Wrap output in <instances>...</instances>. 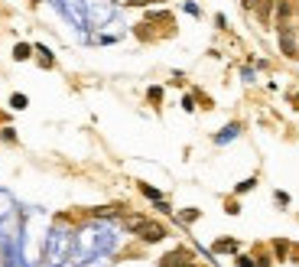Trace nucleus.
I'll use <instances>...</instances> for the list:
<instances>
[{
  "instance_id": "nucleus-1",
  "label": "nucleus",
  "mask_w": 299,
  "mask_h": 267,
  "mask_svg": "<svg viewBox=\"0 0 299 267\" xmlns=\"http://www.w3.org/2000/svg\"><path fill=\"white\" fill-rule=\"evenodd\" d=\"M166 235H169L166 225H163V222H153V219H143V225L137 228V238H140L143 244H159Z\"/></svg>"
},
{
  "instance_id": "nucleus-2",
  "label": "nucleus",
  "mask_w": 299,
  "mask_h": 267,
  "mask_svg": "<svg viewBox=\"0 0 299 267\" xmlns=\"http://www.w3.org/2000/svg\"><path fill=\"white\" fill-rule=\"evenodd\" d=\"M276 33H280V52H283L286 59H299V52H296V40H293V23L276 26Z\"/></svg>"
},
{
  "instance_id": "nucleus-3",
  "label": "nucleus",
  "mask_w": 299,
  "mask_h": 267,
  "mask_svg": "<svg viewBox=\"0 0 299 267\" xmlns=\"http://www.w3.org/2000/svg\"><path fill=\"white\" fill-rule=\"evenodd\" d=\"M147 23H163L166 30L173 33V26H176V16L169 13V10H150V13H147Z\"/></svg>"
},
{
  "instance_id": "nucleus-4",
  "label": "nucleus",
  "mask_w": 299,
  "mask_h": 267,
  "mask_svg": "<svg viewBox=\"0 0 299 267\" xmlns=\"http://www.w3.org/2000/svg\"><path fill=\"white\" fill-rule=\"evenodd\" d=\"M290 248H293V241H286V238H273V241H270L273 261H290Z\"/></svg>"
},
{
  "instance_id": "nucleus-5",
  "label": "nucleus",
  "mask_w": 299,
  "mask_h": 267,
  "mask_svg": "<svg viewBox=\"0 0 299 267\" xmlns=\"http://www.w3.org/2000/svg\"><path fill=\"white\" fill-rule=\"evenodd\" d=\"M215 254H237L241 251V244H237V238H218V241L212 244Z\"/></svg>"
},
{
  "instance_id": "nucleus-6",
  "label": "nucleus",
  "mask_w": 299,
  "mask_h": 267,
  "mask_svg": "<svg viewBox=\"0 0 299 267\" xmlns=\"http://www.w3.org/2000/svg\"><path fill=\"white\" fill-rule=\"evenodd\" d=\"M273 10H276V0H260L254 13H257V20H260L263 26H270V16H273Z\"/></svg>"
},
{
  "instance_id": "nucleus-7",
  "label": "nucleus",
  "mask_w": 299,
  "mask_h": 267,
  "mask_svg": "<svg viewBox=\"0 0 299 267\" xmlns=\"http://www.w3.org/2000/svg\"><path fill=\"white\" fill-rule=\"evenodd\" d=\"M276 26H283V23H290V16H293V3L290 0H276Z\"/></svg>"
},
{
  "instance_id": "nucleus-8",
  "label": "nucleus",
  "mask_w": 299,
  "mask_h": 267,
  "mask_svg": "<svg viewBox=\"0 0 299 267\" xmlns=\"http://www.w3.org/2000/svg\"><path fill=\"white\" fill-rule=\"evenodd\" d=\"M26 59H33V46L30 43H16L13 46V62H26Z\"/></svg>"
},
{
  "instance_id": "nucleus-9",
  "label": "nucleus",
  "mask_w": 299,
  "mask_h": 267,
  "mask_svg": "<svg viewBox=\"0 0 299 267\" xmlns=\"http://www.w3.org/2000/svg\"><path fill=\"white\" fill-rule=\"evenodd\" d=\"M137 189H140V196H147L150 202H159V199H163V192H159L156 186H150V182H137Z\"/></svg>"
},
{
  "instance_id": "nucleus-10",
  "label": "nucleus",
  "mask_w": 299,
  "mask_h": 267,
  "mask_svg": "<svg viewBox=\"0 0 299 267\" xmlns=\"http://www.w3.org/2000/svg\"><path fill=\"white\" fill-rule=\"evenodd\" d=\"M33 52H39V65H42V69H52V65H55V59H52V52H49V46H33Z\"/></svg>"
},
{
  "instance_id": "nucleus-11",
  "label": "nucleus",
  "mask_w": 299,
  "mask_h": 267,
  "mask_svg": "<svg viewBox=\"0 0 299 267\" xmlns=\"http://www.w3.org/2000/svg\"><path fill=\"white\" fill-rule=\"evenodd\" d=\"M198 219H202V209H182V212H179L182 225H192V222H198Z\"/></svg>"
},
{
  "instance_id": "nucleus-12",
  "label": "nucleus",
  "mask_w": 299,
  "mask_h": 267,
  "mask_svg": "<svg viewBox=\"0 0 299 267\" xmlns=\"http://www.w3.org/2000/svg\"><path fill=\"white\" fill-rule=\"evenodd\" d=\"M147 101L153 104V108H159V101H163V88H159V85H150L147 88Z\"/></svg>"
},
{
  "instance_id": "nucleus-13",
  "label": "nucleus",
  "mask_w": 299,
  "mask_h": 267,
  "mask_svg": "<svg viewBox=\"0 0 299 267\" xmlns=\"http://www.w3.org/2000/svg\"><path fill=\"white\" fill-rule=\"evenodd\" d=\"M254 186H257V176H247L244 182H237V186H234V196H244V192H251Z\"/></svg>"
},
{
  "instance_id": "nucleus-14",
  "label": "nucleus",
  "mask_w": 299,
  "mask_h": 267,
  "mask_svg": "<svg viewBox=\"0 0 299 267\" xmlns=\"http://www.w3.org/2000/svg\"><path fill=\"white\" fill-rule=\"evenodd\" d=\"M26 104H30V98H26V94H20V91L10 94V108H13V111H26Z\"/></svg>"
},
{
  "instance_id": "nucleus-15",
  "label": "nucleus",
  "mask_w": 299,
  "mask_h": 267,
  "mask_svg": "<svg viewBox=\"0 0 299 267\" xmlns=\"http://www.w3.org/2000/svg\"><path fill=\"white\" fill-rule=\"evenodd\" d=\"M254 261H257L254 267H270V264H273V258H270L267 251H260V248H257V258H254Z\"/></svg>"
},
{
  "instance_id": "nucleus-16",
  "label": "nucleus",
  "mask_w": 299,
  "mask_h": 267,
  "mask_svg": "<svg viewBox=\"0 0 299 267\" xmlns=\"http://www.w3.org/2000/svg\"><path fill=\"white\" fill-rule=\"evenodd\" d=\"M0 140H3V143H16L20 137H16V131H13V127H3V131H0Z\"/></svg>"
},
{
  "instance_id": "nucleus-17",
  "label": "nucleus",
  "mask_w": 299,
  "mask_h": 267,
  "mask_svg": "<svg viewBox=\"0 0 299 267\" xmlns=\"http://www.w3.org/2000/svg\"><path fill=\"white\" fill-rule=\"evenodd\" d=\"M234 264H237V267H254L257 261H254L251 254H234Z\"/></svg>"
},
{
  "instance_id": "nucleus-18",
  "label": "nucleus",
  "mask_w": 299,
  "mask_h": 267,
  "mask_svg": "<svg viewBox=\"0 0 299 267\" xmlns=\"http://www.w3.org/2000/svg\"><path fill=\"white\" fill-rule=\"evenodd\" d=\"M153 209H156L159 215H173V205L166 202V199H159V202H153Z\"/></svg>"
},
{
  "instance_id": "nucleus-19",
  "label": "nucleus",
  "mask_w": 299,
  "mask_h": 267,
  "mask_svg": "<svg viewBox=\"0 0 299 267\" xmlns=\"http://www.w3.org/2000/svg\"><path fill=\"white\" fill-rule=\"evenodd\" d=\"M224 212H228V215H241V205H237V199H228V202H224Z\"/></svg>"
},
{
  "instance_id": "nucleus-20",
  "label": "nucleus",
  "mask_w": 299,
  "mask_h": 267,
  "mask_svg": "<svg viewBox=\"0 0 299 267\" xmlns=\"http://www.w3.org/2000/svg\"><path fill=\"white\" fill-rule=\"evenodd\" d=\"M182 111H195V94H186V98H182Z\"/></svg>"
},
{
  "instance_id": "nucleus-21",
  "label": "nucleus",
  "mask_w": 299,
  "mask_h": 267,
  "mask_svg": "<svg viewBox=\"0 0 299 267\" xmlns=\"http://www.w3.org/2000/svg\"><path fill=\"white\" fill-rule=\"evenodd\" d=\"M134 7H153V3H166V0H130Z\"/></svg>"
},
{
  "instance_id": "nucleus-22",
  "label": "nucleus",
  "mask_w": 299,
  "mask_h": 267,
  "mask_svg": "<svg viewBox=\"0 0 299 267\" xmlns=\"http://www.w3.org/2000/svg\"><path fill=\"white\" fill-rule=\"evenodd\" d=\"M273 199H276V205H290V196H286V192H273Z\"/></svg>"
},
{
  "instance_id": "nucleus-23",
  "label": "nucleus",
  "mask_w": 299,
  "mask_h": 267,
  "mask_svg": "<svg viewBox=\"0 0 299 267\" xmlns=\"http://www.w3.org/2000/svg\"><path fill=\"white\" fill-rule=\"evenodd\" d=\"M290 261H293V264H299V244L296 241H293V248H290Z\"/></svg>"
},
{
  "instance_id": "nucleus-24",
  "label": "nucleus",
  "mask_w": 299,
  "mask_h": 267,
  "mask_svg": "<svg viewBox=\"0 0 299 267\" xmlns=\"http://www.w3.org/2000/svg\"><path fill=\"white\" fill-rule=\"evenodd\" d=\"M257 3H260V0H241V7H244V10H257Z\"/></svg>"
},
{
  "instance_id": "nucleus-25",
  "label": "nucleus",
  "mask_w": 299,
  "mask_h": 267,
  "mask_svg": "<svg viewBox=\"0 0 299 267\" xmlns=\"http://www.w3.org/2000/svg\"><path fill=\"white\" fill-rule=\"evenodd\" d=\"M290 104H293V108L299 111V91H290Z\"/></svg>"
}]
</instances>
